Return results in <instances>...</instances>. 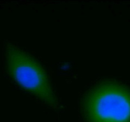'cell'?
<instances>
[{
    "label": "cell",
    "instance_id": "cell-1",
    "mask_svg": "<svg viewBox=\"0 0 130 122\" xmlns=\"http://www.w3.org/2000/svg\"><path fill=\"white\" fill-rule=\"evenodd\" d=\"M82 112L87 122H130V90L114 82L100 83L84 97Z\"/></svg>",
    "mask_w": 130,
    "mask_h": 122
},
{
    "label": "cell",
    "instance_id": "cell-2",
    "mask_svg": "<svg viewBox=\"0 0 130 122\" xmlns=\"http://www.w3.org/2000/svg\"><path fill=\"white\" fill-rule=\"evenodd\" d=\"M6 60L8 73L22 88L52 108L59 103L45 71L31 55L13 45L6 47Z\"/></svg>",
    "mask_w": 130,
    "mask_h": 122
}]
</instances>
